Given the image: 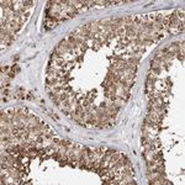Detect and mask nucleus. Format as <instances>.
Listing matches in <instances>:
<instances>
[{
	"instance_id": "obj_1",
	"label": "nucleus",
	"mask_w": 185,
	"mask_h": 185,
	"mask_svg": "<svg viewBox=\"0 0 185 185\" xmlns=\"http://www.w3.org/2000/svg\"><path fill=\"white\" fill-rule=\"evenodd\" d=\"M57 24H58L57 20L51 19V17H46V20H45V27L46 29H52V27H55Z\"/></svg>"
}]
</instances>
